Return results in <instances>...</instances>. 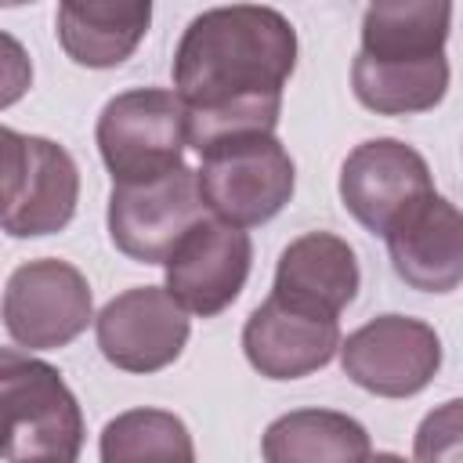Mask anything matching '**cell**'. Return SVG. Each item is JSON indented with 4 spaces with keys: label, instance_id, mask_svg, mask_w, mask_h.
<instances>
[{
    "label": "cell",
    "instance_id": "1",
    "mask_svg": "<svg viewBox=\"0 0 463 463\" xmlns=\"http://www.w3.org/2000/svg\"><path fill=\"white\" fill-rule=\"evenodd\" d=\"M297 65L293 22L260 4L210 7L174 51V94L195 152L235 134H271Z\"/></svg>",
    "mask_w": 463,
    "mask_h": 463
},
{
    "label": "cell",
    "instance_id": "2",
    "mask_svg": "<svg viewBox=\"0 0 463 463\" xmlns=\"http://www.w3.org/2000/svg\"><path fill=\"white\" fill-rule=\"evenodd\" d=\"M452 4L380 0L362 14V51L351 65L354 98L376 116L434 109L449 90L445 40Z\"/></svg>",
    "mask_w": 463,
    "mask_h": 463
},
{
    "label": "cell",
    "instance_id": "3",
    "mask_svg": "<svg viewBox=\"0 0 463 463\" xmlns=\"http://www.w3.org/2000/svg\"><path fill=\"white\" fill-rule=\"evenodd\" d=\"M0 438L7 463H76L83 412L51 362L0 347Z\"/></svg>",
    "mask_w": 463,
    "mask_h": 463
},
{
    "label": "cell",
    "instance_id": "4",
    "mask_svg": "<svg viewBox=\"0 0 463 463\" xmlns=\"http://www.w3.org/2000/svg\"><path fill=\"white\" fill-rule=\"evenodd\" d=\"M199 156L203 166L195 170V184L203 206L232 228L271 221L293 195L297 170L275 134L221 137Z\"/></svg>",
    "mask_w": 463,
    "mask_h": 463
},
{
    "label": "cell",
    "instance_id": "5",
    "mask_svg": "<svg viewBox=\"0 0 463 463\" xmlns=\"http://www.w3.org/2000/svg\"><path fill=\"white\" fill-rule=\"evenodd\" d=\"M80 203L76 159L51 137L0 123V232L36 239L61 232Z\"/></svg>",
    "mask_w": 463,
    "mask_h": 463
},
{
    "label": "cell",
    "instance_id": "6",
    "mask_svg": "<svg viewBox=\"0 0 463 463\" xmlns=\"http://www.w3.org/2000/svg\"><path fill=\"white\" fill-rule=\"evenodd\" d=\"M98 152L112 174V184H134L163 177L184 166L188 119L174 90L134 87L105 101L98 116Z\"/></svg>",
    "mask_w": 463,
    "mask_h": 463
},
{
    "label": "cell",
    "instance_id": "7",
    "mask_svg": "<svg viewBox=\"0 0 463 463\" xmlns=\"http://www.w3.org/2000/svg\"><path fill=\"white\" fill-rule=\"evenodd\" d=\"M7 336L29 351L72 344L94 318L90 286L80 268L58 257H40L11 271L0 300Z\"/></svg>",
    "mask_w": 463,
    "mask_h": 463
},
{
    "label": "cell",
    "instance_id": "8",
    "mask_svg": "<svg viewBox=\"0 0 463 463\" xmlns=\"http://www.w3.org/2000/svg\"><path fill=\"white\" fill-rule=\"evenodd\" d=\"M199 221H206V206L195 184V170L188 166L152 181L112 184L109 239L137 264H163Z\"/></svg>",
    "mask_w": 463,
    "mask_h": 463
},
{
    "label": "cell",
    "instance_id": "9",
    "mask_svg": "<svg viewBox=\"0 0 463 463\" xmlns=\"http://www.w3.org/2000/svg\"><path fill=\"white\" fill-rule=\"evenodd\" d=\"M336 351L347 380L380 398H412L441 369V336L409 315H376Z\"/></svg>",
    "mask_w": 463,
    "mask_h": 463
},
{
    "label": "cell",
    "instance_id": "10",
    "mask_svg": "<svg viewBox=\"0 0 463 463\" xmlns=\"http://www.w3.org/2000/svg\"><path fill=\"white\" fill-rule=\"evenodd\" d=\"M430 192L427 159L398 137L362 141L340 166V203L373 235H387Z\"/></svg>",
    "mask_w": 463,
    "mask_h": 463
},
{
    "label": "cell",
    "instance_id": "11",
    "mask_svg": "<svg viewBox=\"0 0 463 463\" xmlns=\"http://www.w3.org/2000/svg\"><path fill=\"white\" fill-rule=\"evenodd\" d=\"M253 242L242 228L224 221H199L163 260L166 293L199 318H213L232 307L250 279Z\"/></svg>",
    "mask_w": 463,
    "mask_h": 463
},
{
    "label": "cell",
    "instance_id": "12",
    "mask_svg": "<svg viewBox=\"0 0 463 463\" xmlns=\"http://www.w3.org/2000/svg\"><path fill=\"white\" fill-rule=\"evenodd\" d=\"M188 311L163 286H134L112 297L94 318L105 362L123 373H159L188 344Z\"/></svg>",
    "mask_w": 463,
    "mask_h": 463
},
{
    "label": "cell",
    "instance_id": "13",
    "mask_svg": "<svg viewBox=\"0 0 463 463\" xmlns=\"http://www.w3.org/2000/svg\"><path fill=\"white\" fill-rule=\"evenodd\" d=\"M340 347V322L315 307L268 297L242 326L246 362L268 380H300L333 362Z\"/></svg>",
    "mask_w": 463,
    "mask_h": 463
},
{
    "label": "cell",
    "instance_id": "14",
    "mask_svg": "<svg viewBox=\"0 0 463 463\" xmlns=\"http://www.w3.org/2000/svg\"><path fill=\"white\" fill-rule=\"evenodd\" d=\"M394 275L420 293H452L463 279V217L459 210L430 192L416 203L387 235Z\"/></svg>",
    "mask_w": 463,
    "mask_h": 463
},
{
    "label": "cell",
    "instance_id": "15",
    "mask_svg": "<svg viewBox=\"0 0 463 463\" xmlns=\"http://www.w3.org/2000/svg\"><path fill=\"white\" fill-rule=\"evenodd\" d=\"M358 282L362 271L347 239L333 232H307L282 250L271 293L340 318V311L358 297Z\"/></svg>",
    "mask_w": 463,
    "mask_h": 463
},
{
    "label": "cell",
    "instance_id": "16",
    "mask_svg": "<svg viewBox=\"0 0 463 463\" xmlns=\"http://www.w3.org/2000/svg\"><path fill=\"white\" fill-rule=\"evenodd\" d=\"M152 22L148 0H65L58 4V43L87 69L123 65Z\"/></svg>",
    "mask_w": 463,
    "mask_h": 463
},
{
    "label": "cell",
    "instance_id": "17",
    "mask_svg": "<svg viewBox=\"0 0 463 463\" xmlns=\"http://www.w3.org/2000/svg\"><path fill=\"white\" fill-rule=\"evenodd\" d=\"M260 452L264 463H362L369 456V434L347 412L293 409L268 423Z\"/></svg>",
    "mask_w": 463,
    "mask_h": 463
},
{
    "label": "cell",
    "instance_id": "18",
    "mask_svg": "<svg viewBox=\"0 0 463 463\" xmlns=\"http://www.w3.org/2000/svg\"><path fill=\"white\" fill-rule=\"evenodd\" d=\"M101 463H195V445L181 416L166 409H127L112 416L98 441Z\"/></svg>",
    "mask_w": 463,
    "mask_h": 463
},
{
    "label": "cell",
    "instance_id": "19",
    "mask_svg": "<svg viewBox=\"0 0 463 463\" xmlns=\"http://www.w3.org/2000/svg\"><path fill=\"white\" fill-rule=\"evenodd\" d=\"M416 463H463V402L449 398L434 412L423 416L416 441H412Z\"/></svg>",
    "mask_w": 463,
    "mask_h": 463
},
{
    "label": "cell",
    "instance_id": "20",
    "mask_svg": "<svg viewBox=\"0 0 463 463\" xmlns=\"http://www.w3.org/2000/svg\"><path fill=\"white\" fill-rule=\"evenodd\" d=\"M29 87H33L29 51L22 47V40L0 29V109H11L14 101H22Z\"/></svg>",
    "mask_w": 463,
    "mask_h": 463
},
{
    "label": "cell",
    "instance_id": "21",
    "mask_svg": "<svg viewBox=\"0 0 463 463\" xmlns=\"http://www.w3.org/2000/svg\"><path fill=\"white\" fill-rule=\"evenodd\" d=\"M362 463H405V459H402V456H394V452H376V456L369 452Z\"/></svg>",
    "mask_w": 463,
    "mask_h": 463
}]
</instances>
